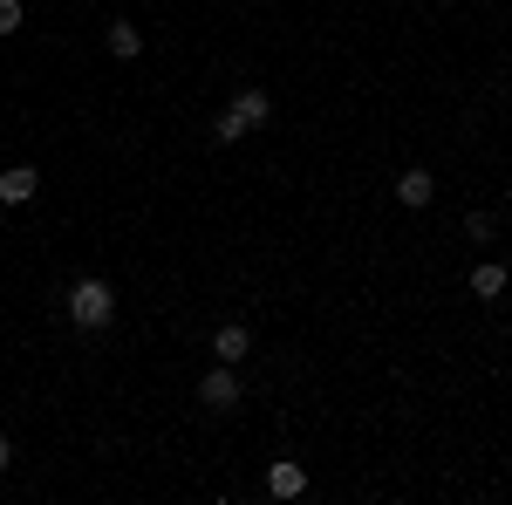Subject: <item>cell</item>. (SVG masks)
I'll use <instances>...</instances> for the list:
<instances>
[{
    "label": "cell",
    "instance_id": "obj_1",
    "mask_svg": "<svg viewBox=\"0 0 512 505\" xmlns=\"http://www.w3.org/2000/svg\"><path fill=\"white\" fill-rule=\"evenodd\" d=\"M260 123H274V96H267V89H239L233 110H219L212 137H219V144H239V137H246V130H260Z\"/></svg>",
    "mask_w": 512,
    "mask_h": 505
},
{
    "label": "cell",
    "instance_id": "obj_2",
    "mask_svg": "<svg viewBox=\"0 0 512 505\" xmlns=\"http://www.w3.org/2000/svg\"><path fill=\"white\" fill-rule=\"evenodd\" d=\"M110 314H117V294H110V280H76L69 287V321L76 328H110Z\"/></svg>",
    "mask_w": 512,
    "mask_h": 505
},
{
    "label": "cell",
    "instance_id": "obj_3",
    "mask_svg": "<svg viewBox=\"0 0 512 505\" xmlns=\"http://www.w3.org/2000/svg\"><path fill=\"white\" fill-rule=\"evenodd\" d=\"M198 403H212V410H233V403H239V376H233V362H212V376L198 383Z\"/></svg>",
    "mask_w": 512,
    "mask_h": 505
},
{
    "label": "cell",
    "instance_id": "obj_4",
    "mask_svg": "<svg viewBox=\"0 0 512 505\" xmlns=\"http://www.w3.org/2000/svg\"><path fill=\"white\" fill-rule=\"evenodd\" d=\"M267 492H274V499H301V492H308V465H301V458H274V465H267Z\"/></svg>",
    "mask_w": 512,
    "mask_h": 505
},
{
    "label": "cell",
    "instance_id": "obj_5",
    "mask_svg": "<svg viewBox=\"0 0 512 505\" xmlns=\"http://www.w3.org/2000/svg\"><path fill=\"white\" fill-rule=\"evenodd\" d=\"M35 192H41V178L28 164H7V171H0V205H28Z\"/></svg>",
    "mask_w": 512,
    "mask_h": 505
},
{
    "label": "cell",
    "instance_id": "obj_6",
    "mask_svg": "<svg viewBox=\"0 0 512 505\" xmlns=\"http://www.w3.org/2000/svg\"><path fill=\"white\" fill-rule=\"evenodd\" d=\"M396 198H403V205H431V198H437V178L424 171V164H410V171L396 178Z\"/></svg>",
    "mask_w": 512,
    "mask_h": 505
},
{
    "label": "cell",
    "instance_id": "obj_7",
    "mask_svg": "<svg viewBox=\"0 0 512 505\" xmlns=\"http://www.w3.org/2000/svg\"><path fill=\"white\" fill-rule=\"evenodd\" d=\"M212 355H219V362H246V355H253V335H246L239 321H226V328L212 335Z\"/></svg>",
    "mask_w": 512,
    "mask_h": 505
},
{
    "label": "cell",
    "instance_id": "obj_8",
    "mask_svg": "<svg viewBox=\"0 0 512 505\" xmlns=\"http://www.w3.org/2000/svg\"><path fill=\"white\" fill-rule=\"evenodd\" d=\"M472 294L478 301H499V294H506V267H499V260H478L472 267Z\"/></svg>",
    "mask_w": 512,
    "mask_h": 505
},
{
    "label": "cell",
    "instance_id": "obj_9",
    "mask_svg": "<svg viewBox=\"0 0 512 505\" xmlns=\"http://www.w3.org/2000/svg\"><path fill=\"white\" fill-rule=\"evenodd\" d=\"M110 55H117V62H137V55H144V35H137V21H110Z\"/></svg>",
    "mask_w": 512,
    "mask_h": 505
},
{
    "label": "cell",
    "instance_id": "obj_10",
    "mask_svg": "<svg viewBox=\"0 0 512 505\" xmlns=\"http://www.w3.org/2000/svg\"><path fill=\"white\" fill-rule=\"evenodd\" d=\"M21 21H28V7L21 0H0V35H21Z\"/></svg>",
    "mask_w": 512,
    "mask_h": 505
},
{
    "label": "cell",
    "instance_id": "obj_11",
    "mask_svg": "<svg viewBox=\"0 0 512 505\" xmlns=\"http://www.w3.org/2000/svg\"><path fill=\"white\" fill-rule=\"evenodd\" d=\"M7 465H14V444H7V437H0V471H7Z\"/></svg>",
    "mask_w": 512,
    "mask_h": 505
}]
</instances>
